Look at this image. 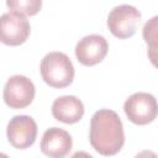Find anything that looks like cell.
I'll list each match as a JSON object with an SVG mask.
<instances>
[{
  "instance_id": "1",
  "label": "cell",
  "mask_w": 158,
  "mask_h": 158,
  "mask_svg": "<svg viewBox=\"0 0 158 158\" xmlns=\"http://www.w3.org/2000/svg\"><path fill=\"white\" fill-rule=\"evenodd\" d=\"M91 147L102 156H114L125 143V132L118 115L109 109L96 111L90 121Z\"/></svg>"
},
{
  "instance_id": "2",
  "label": "cell",
  "mask_w": 158,
  "mask_h": 158,
  "mask_svg": "<svg viewBox=\"0 0 158 158\" xmlns=\"http://www.w3.org/2000/svg\"><path fill=\"white\" fill-rule=\"evenodd\" d=\"M41 75L46 84L62 89L72 84L74 79V67L69 57L62 52H51L41 62Z\"/></svg>"
},
{
  "instance_id": "3",
  "label": "cell",
  "mask_w": 158,
  "mask_h": 158,
  "mask_svg": "<svg viewBox=\"0 0 158 158\" xmlns=\"http://www.w3.org/2000/svg\"><path fill=\"white\" fill-rule=\"evenodd\" d=\"M127 118L136 125H147L158 116V102L152 94L135 93L123 104Z\"/></svg>"
},
{
  "instance_id": "4",
  "label": "cell",
  "mask_w": 158,
  "mask_h": 158,
  "mask_svg": "<svg viewBox=\"0 0 158 158\" xmlns=\"http://www.w3.org/2000/svg\"><path fill=\"white\" fill-rule=\"evenodd\" d=\"M141 22V12L132 5H120L111 10L107 17L110 32L117 38H130Z\"/></svg>"
},
{
  "instance_id": "5",
  "label": "cell",
  "mask_w": 158,
  "mask_h": 158,
  "mask_svg": "<svg viewBox=\"0 0 158 158\" xmlns=\"http://www.w3.org/2000/svg\"><path fill=\"white\" fill-rule=\"evenodd\" d=\"M35 85L25 75H12L4 86V101L11 109H23L35 99Z\"/></svg>"
},
{
  "instance_id": "6",
  "label": "cell",
  "mask_w": 158,
  "mask_h": 158,
  "mask_svg": "<svg viewBox=\"0 0 158 158\" xmlns=\"http://www.w3.org/2000/svg\"><path fill=\"white\" fill-rule=\"evenodd\" d=\"M30 22L25 15L10 11L1 16L0 40L6 46L22 44L30 36Z\"/></svg>"
},
{
  "instance_id": "7",
  "label": "cell",
  "mask_w": 158,
  "mask_h": 158,
  "mask_svg": "<svg viewBox=\"0 0 158 158\" xmlns=\"http://www.w3.org/2000/svg\"><path fill=\"white\" fill-rule=\"evenodd\" d=\"M6 136L10 144L17 149H26L31 147L37 137V125L31 116L17 115L14 116L6 128Z\"/></svg>"
},
{
  "instance_id": "8",
  "label": "cell",
  "mask_w": 158,
  "mask_h": 158,
  "mask_svg": "<svg viewBox=\"0 0 158 158\" xmlns=\"http://www.w3.org/2000/svg\"><path fill=\"white\" fill-rule=\"evenodd\" d=\"M107 41L100 35H89L83 37L75 46V57L83 65H95L107 54Z\"/></svg>"
},
{
  "instance_id": "9",
  "label": "cell",
  "mask_w": 158,
  "mask_h": 158,
  "mask_svg": "<svg viewBox=\"0 0 158 158\" xmlns=\"http://www.w3.org/2000/svg\"><path fill=\"white\" fill-rule=\"evenodd\" d=\"M72 136L59 127H52L44 131L41 139V151L52 158H63L72 149Z\"/></svg>"
},
{
  "instance_id": "10",
  "label": "cell",
  "mask_w": 158,
  "mask_h": 158,
  "mask_svg": "<svg viewBox=\"0 0 158 158\" xmlns=\"http://www.w3.org/2000/svg\"><path fill=\"white\" fill-rule=\"evenodd\" d=\"M52 115L63 123H77L84 115V105L77 96L65 95L57 98L52 104Z\"/></svg>"
},
{
  "instance_id": "11",
  "label": "cell",
  "mask_w": 158,
  "mask_h": 158,
  "mask_svg": "<svg viewBox=\"0 0 158 158\" xmlns=\"http://www.w3.org/2000/svg\"><path fill=\"white\" fill-rule=\"evenodd\" d=\"M6 5L11 11L33 16L42 9V0H6Z\"/></svg>"
},
{
  "instance_id": "12",
  "label": "cell",
  "mask_w": 158,
  "mask_h": 158,
  "mask_svg": "<svg viewBox=\"0 0 158 158\" xmlns=\"http://www.w3.org/2000/svg\"><path fill=\"white\" fill-rule=\"evenodd\" d=\"M142 36L147 44L158 42V16H154L146 22L143 26Z\"/></svg>"
},
{
  "instance_id": "13",
  "label": "cell",
  "mask_w": 158,
  "mask_h": 158,
  "mask_svg": "<svg viewBox=\"0 0 158 158\" xmlns=\"http://www.w3.org/2000/svg\"><path fill=\"white\" fill-rule=\"evenodd\" d=\"M147 54H148V58H149L151 63L156 68H158V42H153V43L148 44Z\"/></svg>"
}]
</instances>
